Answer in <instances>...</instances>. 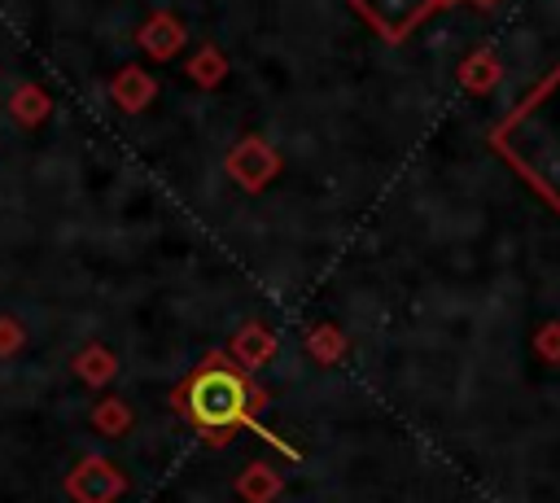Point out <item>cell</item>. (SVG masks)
Returning <instances> with one entry per match:
<instances>
[{
    "label": "cell",
    "mask_w": 560,
    "mask_h": 503,
    "mask_svg": "<svg viewBox=\"0 0 560 503\" xmlns=\"http://www.w3.org/2000/svg\"><path fill=\"white\" fill-rule=\"evenodd\" d=\"M258 389L249 385V376L241 367H232L223 354H210L175 394V407L214 442L223 446L232 429L249 424L254 420V407H258Z\"/></svg>",
    "instance_id": "obj_1"
},
{
    "label": "cell",
    "mask_w": 560,
    "mask_h": 503,
    "mask_svg": "<svg viewBox=\"0 0 560 503\" xmlns=\"http://www.w3.org/2000/svg\"><path fill=\"white\" fill-rule=\"evenodd\" d=\"M122 486H127V477L105 459H83L66 481L74 503H114L122 494Z\"/></svg>",
    "instance_id": "obj_2"
},
{
    "label": "cell",
    "mask_w": 560,
    "mask_h": 503,
    "mask_svg": "<svg viewBox=\"0 0 560 503\" xmlns=\"http://www.w3.org/2000/svg\"><path fill=\"white\" fill-rule=\"evenodd\" d=\"M354 4H359L385 35H402L433 0H354Z\"/></svg>",
    "instance_id": "obj_3"
},
{
    "label": "cell",
    "mask_w": 560,
    "mask_h": 503,
    "mask_svg": "<svg viewBox=\"0 0 560 503\" xmlns=\"http://www.w3.org/2000/svg\"><path fill=\"white\" fill-rule=\"evenodd\" d=\"M280 472L276 468H267V464H249L241 477H236V494L245 499V503H271L276 494H280Z\"/></svg>",
    "instance_id": "obj_4"
},
{
    "label": "cell",
    "mask_w": 560,
    "mask_h": 503,
    "mask_svg": "<svg viewBox=\"0 0 560 503\" xmlns=\"http://www.w3.org/2000/svg\"><path fill=\"white\" fill-rule=\"evenodd\" d=\"M271 350H276V337H271L262 324H245V328L236 332V341H232V354H236L245 367L267 363V359H271Z\"/></svg>",
    "instance_id": "obj_5"
},
{
    "label": "cell",
    "mask_w": 560,
    "mask_h": 503,
    "mask_svg": "<svg viewBox=\"0 0 560 503\" xmlns=\"http://www.w3.org/2000/svg\"><path fill=\"white\" fill-rule=\"evenodd\" d=\"M306 350H311L319 363H337V359H341V350H346V337H341L332 324H319V328H311V332H306Z\"/></svg>",
    "instance_id": "obj_6"
},
{
    "label": "cell",
    "mask_w": 560,
    "mask_h": 503,
    "mask_svg": "<svg viewBox=\"0 0 560 503\" xmlns=\"http://www.w3.org/2000/svg\"><path fill=\"white\" fill-rule=\"evenodd\" d=\"M79 376L92 381V385H101V381L114 376V359L105 350H88V354H79Z\"/></svg>",
    "instance_id": "obj_7"
},
{
    "label": "cell",
    "mask_w": 560,
    "mask_h": 503,
    "mask_svg": "<svg viewBox=\"0 0 560 503\" xmlns=\"http://www.w3.org/2000/svg\"><path fill=\"white\" fill-rule=\"evenodd\" d=\"M127 424H131V411H127V402L109 398V402H101V407H96V429H105V433H122Z\"/></svg>",
    "instance_id": "obj_8"
},
{
    "label": "cell",
    "mask_w": 560,
    "mask_h": 503,
    "mask_svg": "<svg viewBox=\"0 0 560 503\" xmlns=\"http://www.w3.org/2000/svg\"><path fill=\"white\" fill-rule=\"evenodd\" d=\"M538 350H542L547 359H560V324H547V328L538 332Z\"/></svg>",
    "instance_id": "obj_9"
},
{
    "label": "cell",
    "mask_w": 560,
    "mask_h": 503,
    "mask_svg": "<svg viewBox=\"0 0 560 503\" xmlns=\"http://www.w3.org/2000/svg\"><path fill=\"white\" fill-rule=\"evenodd\" d=\"M18 341H22V337H13V328H9V324H0V350H13Z\"/></svg>",
    "instance_id": "obj_10"
}]
</instances>
